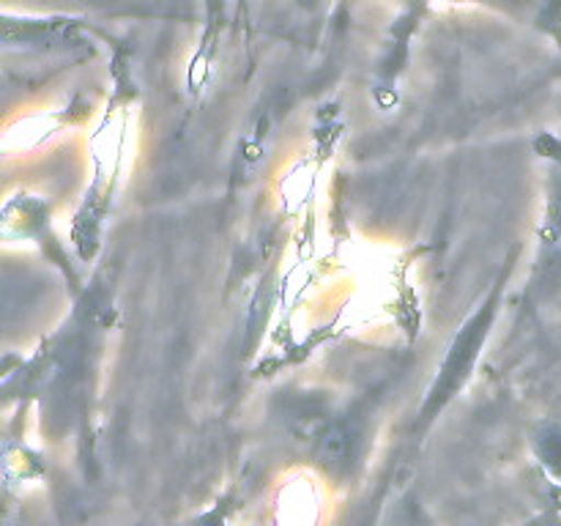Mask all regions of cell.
<instances>
[{
	"label": "cell",
	"instance_id": "cell-1",
	"mask_svg": "<svg viewBox=\"0 0 561 526\" xmlns=\"http://www.w3.org/2000/svg\"><path fill=\"white\" fill-rule=\"evenodd\" d=\"M485 327H488V318L480 316L474 323H469V327H466L463 334H460L458 343H455V348L449 351L447 362H444L442 381H438V387H436V398H438V392H442V398H447L444 392H449V389L455 387V378L463 376V373L469 370L471 359H474L477 348H480L482 338H485Z\"/></svg>",
	"mask_w": 561,
	"mask_h": 526
}]
</instances>
